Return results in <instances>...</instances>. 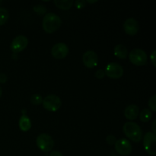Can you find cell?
Here are the masks:
<instances>
[{"label":"cell","instance_id":"cell-1","mask_svg":"<svg viewBox=\"0 0 156 156\" xmlns=\"http://www.w3.org/2000/svg\"><path fill=\"white\" fill-rule=\"evenodd\" d=\"M61 24L62 21L59 15L52 12L47 13L43 18V29L47 33L51 34L56 31L61 26Z\"/></svg>","mask_w":156,"mask_h":156},{"label":"cell","instance_id":"cell-2","mask_svg":"<svg viewBox=\"0 0 156 156\" xmlns=\"http://www.w3.org/2000/svg\"><path fill=\"white\" fill-rule=\"evenodd\" d=\"M123 133L129 140L134 143H139L143 139V131L137 123L127 122L123 125Z\"/></svg>","mask_w":156,"mask_h":156},{"label":"cell","instance_id":"cell-3","mask_svg":"<svg viewBox=\"0 0 156 156\" xmlns=\"http://www.w3.org/2000/svg\"><path fill=\"white\" fill-rule=\"evenodd\" d=\"M36 143L37 147L44 152H50L54 146L53 137L47 133L40 134L37 137Z\"/></svg>","mask_w":156,"mask_h":156},{"label":"cell","instance_id":"cell-4","mask_svg":"<svg viewBox=\"0 0 156 156\" xmlns=\"http://www.w3.org/2000/svg\"><path fill=\"white\" fill-rule=\"evenodd\" d=\"M129 59L133 64L141 66L146 65L148 60V56L144 50L136 48L133 50L129 53Z\"/></svg>","mask_w":156,"mask_h":156},{"label":"cell","instance_id":"cell-5","mask_svg":"<svg viewBox=\"0 0 156 156\" xmlns=\"http://www.w3.org/2000/svg\"><path fill=\"white\" fill-rule=\"evenodd\" d=\"M42 104L46 110L54 112V111L59 110V108L61 107V105H62V101L57 95L50 94V95H47V97L43 99Z\"/></svg>","mask_w":156,"mask_h":156},{"label":"cell","instance_id":"cell-6","mask_svg":"<svg viewBox=\"0 0 156 156\" xmlns=\"http://www.w3.org/2000/svg\"><path fill=\"white\" fill-rule=\"evenodd\" d=\"M124 73L121 65L117 62H111L105 68V74L110 79H117L122 77Z\"/></svg>","mask_w":156,"mask_h":156},{"label":"cell","instance_id":"cell-7","mask_svg":"<svg viewBox=\"0 0 156 156\" xmlns=\"http://www.w3.org/2000/svg\"><path fill=\"white\" fill-rule=\"evenodd\" d=\"M156 135L152 132H148L143 137V146L145 150L151 155H156Z\"/></svg>","mask_w":156,"mask_h":156},{"label":"cell","instance_id":"cell-8","mask_svg":"<svg viewBox=\"0 0 156 156\" xmlns=\"http://www.w3.org/2000/svg\"><path fill=\"white\" fill-rule=\"evenodd\" d=\"M28 45V39L24 35H18L13 39L10 49L13 53H18L23 51Z\"/></svg>","mask_w":156,"mask_h":156},{"label":"cell","instance_id":"cell-9","mask_svg":"<svg viewBox=\"0 0 156 156\" xmlns=\"http://www.w3.org/2000/svg\"><path fill=\"white\" fill-rule=\"evenodd\" d=\"M115 149L120 155L127 156L130 155L133 148L129 140L123 138L117 140L115 143Z\"/></svg>","mask_w":156,"mask_h":156},{"label":"cell","instance_id":"cell-10","mask_svg":"<svg viewBox=\"0 0 156 156\" xmlns=\"http://www.w3.org/2000/svg\"><path fill=\"white\" fill-rule=\"evenodd\" d=\"M69 47L64 43H57L51 50V54L56 59H63L68 55Z\"/></svg>","mask_w":156,"mask_h":156},{"label":"cell","instance_id":"cell-11","mask_svg":"<svg viewBox=\"0 0 156 156\" xmlns=\"http://www.w3.org/2000/svg\"><path fill=\"white\" fill-rule=\"evenodd\" d=\"M82 61L83 63L87 68L92 69L98 65V57L97 53L92 50L86 51L82 56Z\"/></svg>","mask_w":156,"mask_h":156},{"label":"cell","instance_id":"cell-12","mask_svg":"<svg viewBox=\"0 0 156 156\" xmlns=\"http://www.w3.org/2000/svg\"><path fill=\"white\" fill-rule=\"evenodd\" d=\"M123 29L128 35H132L133 36V35L136 34L139 31V29H140L138 21L133 18H127L123 24Z\"/></svg>","mask_w":156,"mask_h":156},{"label":"cell","instance_id":"cell-13","mask_svg":"<svg viewBox=\"0 0 156 156\" xmlns=\"http://www.w3.org/2000/svg\"><path fill=\"white\" fill-rule=\"evenodd\" d=\"M124 116L129 120L136 119L139 116V107L136 105H129L125 108Z\"/></svg>","mask_w":156,"mask_h":156},{"label":"cell","instance_id":"cell-14","mask_svg":"<svg viewBox=\"0 0 156 156\" xmlns=\"http://www.w3.org/2000/svg\"><path fill=\"white\" fill-rule=\"evenodd\" d=\"M19 128L23 132H27L31 128V122L30 118L26 115H22L19 120Z\"/></svg>","mask_w":156,"mask_h":156},{"label":"cell","instance_id":"cell-15","mask_svg":"<svg viewBox=\"0 0 156 156\" xmlns=\"http://www.w3.org/2000/svg\"><path fill=\"white\" fill-rule=\"evenodd\" d=\"M114 53L117 57L120 59H125L128 55V51L126 47L123 44H117L114 50Z\"/></svg>","mask_w":156,"mask_h":156},{"label":"cell","instance_id":"cell-16","mask_svg":"<svg viewBox=\"0 0 156 156\" xmlns=\"http://www.w3.org/2000/svg\"><path fill=\"white\" fill-rule=\"evenodd\" d=\"M54 4L59 9L62 10H68L73 6V0H55Z\"/></svg>","mask_w":156,"mask_h":156},{"label":"cell","instance_id":"cell-17","mask_svg":"<svg viewBox=\"0 0 156 156\" xmlns=\"http://www.w3.org/2000/svg\"><path fill=\"white\" fill-rule=\"evenodd\" d=\"M152 117V112L148 108H145L140 112V119L142 122L147 123L151 120Z\"/></svg>","mask_w":156,"mask_h":156},{"label":"cell","instance_id":"cell-18","mask_svg":"<svg viewBox=\"0 0 156 156\" xmlns=\"http://www.w3.org/2000/svg\"><path fill=\"white\" fill-rule=\"evenodd\" d=\"M9 18V11L5 8L0 7V26L3 25L7 22Z\"/></svg>","mask_w":156,"mask_h":156},{"label":"cell","instance_id":"cell-19","mask_svg":"<svg viewBox=\"0 0 156 156\" xmlns=\"http://www.w3.org/2000/svg\"><path fill=\"white\" fill-rule=\"evenodd\" d=\"M30 101L33 105H39L41 104H42L43 102V98L41 94H33L30 98Z\"/></svg>","mask_w":156,"mask_h":156},{"label":"cell","instance_id":"cell-20","mask_svg":"<svg viewBox=\"0 0 156 156\" xmlns=\"http://www.w3.org/2000/svg\"><path fill=\"white\" fill-rule=\"evenodd\" d=\"M33 9L37 14L41 15H44L47 11V8H46L44 5H35L34 7L33 8Z\"/></svg>","mask_w":156,"mask_h":156},{"label":"cell","instance_id":"cell-21","mask_svg":"<svg viewBox=\"0 0 156 156\" xmlns=\"http://www.w3.org/2000/svg\"><path fill=\"white\" fill-rule=\"evenodd\" d=\"M149 106L152 111H156V95H153L150 98L149 101Z\"/></svg>","mask_w":156,"mask_h":156},{"label":"cell","instance_id":"cell-22","mask_svg":"<svg viewBox=\"0 0 156 156\" xmlns=\"http://www.w3.org/2000/svg\"><path fill=\"white\" fill-rule=\"evenodd\" d=\"M117 140L116 139V137L114 136H113V135L108 136H107V138H106L107 143H108L109 145H111V146H112V145H115Z\"/></svg>","mask_w":156,"mask_h":156},{"label":"cell","instance_id":"cell-23","mask_svg":"<svg viewBox=\"0 0 156 156\" xmlns=\"http://www.w3.org/2000/svg\"><path fill=\"white\" fill-rule=\"evenodd\" d=\"M86 4V1H83V0H76L75 2V5L78 9H82L85 6Z\"/></svg>","mask_w":156,"mask_h":156},{"label":"cell","instance_id":"cell-24","mask_svg":"<svg viewBox=\"0 0 156 156\" xmlns=\"http://www.w3.org/2000/svg\"><path fill=\"white\" fill-rule=\"evenodd\" d=\"M105 76V71H103L102 69H98L95 73V77L98 79H101L102 78H104V76Z\"/></svg>","mask_w":156,"mask_h":156},{"label":"cell","instance_id":"cell-25","mask_svg":"<svg viewBox=\"0 0 156 156\" xmlns=\"http://www.w3.org/2000/svg\"><path fill=\"white\" fill-rule=\"evenodd\" d=\"M150 59L154 66H156V50H153L150 56Z\"/></svg>","mask_w":156,"mask_h":156},{"label":"cell","instance_id":"cell-26","mask_svg":"<svg viewBox=\"0 0 156 156\" xmlns=\"http://www.w3.org/2000/svg\"><path fill=\"white\" fill-rule=\"evenodd\" d=\"M7 81V76L4 73H0V83H5Z\"/></svg>","mask_w":156,"mask_h":156},{"label":"cell","instance_id":"cell-27","mask_svg":"<svg viewBox=\"0 0 156 156\" xmlns=\"http://www.w3.org/2000/svg\"><path fill=\"white\" fill-rule=\"evenodd\" d=\"M50 156H63V155L61 152H59V151H53L50 153Z\"/></svg>","mask_w":156,"mask_h":156},{"label":"cell","instance_id":"cell-28","mask_svg":"<svg viewBox=\"0 0 156 156\" xmlns=\"http://www.w3.org/2000/svg\"><path fill=\"white\" fill-rule=\"evenodd\" d=\"M155 124H156V120L153 121V123H152V133H156V129H155Z\"/></svg>","mask_w":156,"mask_h":156},{"label":"cell","instance_id":"cell-29","mask_svg":"<svg viewBox=\"0 0 156 156\" xmlns=\"http://www.w3.org/2000/svg\"><path fill=\"white\" fill-rule=\"evenodd\" d=\"M86 2H88V3H94V2H97V1H96V0H94V1H86Z\"/></svg>","mask_w":156,"mask_h":156},{"label":"cell","instance_id":"cell-30","mask_svg":"<svg viewBox=\"0 0 156 156\" xmlns=\"http://www.w3.org/2000/svg\"><path fill=\"white\" fill-rule=\"evenodd\" d=\"M2 94V89L1 86H0V98H1Z\"/></svg>","mask_w":156,"mask_h":156},{"label":"cell","instance_id":"cell-31","mask_svg":"<svg viewBox=\"0 0 156 156\" xmlns=\"http://www.w3.org/2000/svg\"><path fill=\"white\" fill-rule=\"evenodd\" d=\"M2 3V0H0V5H1Z\"/></svg>","mask_w":156,"mask_h":156},{"label":"cell","instance_id":"cell-32","mask_svg":"<svg viewBox=\"0 0 156 156\" xmlns=\"http://www.w3.org/2000/svg\"><path fill=\"white\" fill-rule=\"evenodd\" d=\"M114 156H117V155H114Z\"/></svg>","mask_w":156,"mask_h":156}]
</instances>
